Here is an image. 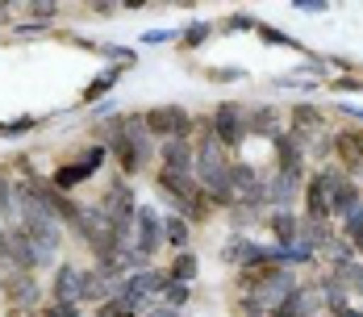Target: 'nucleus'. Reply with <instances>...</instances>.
Instances as JSON below:
<instances>
[{
	"label": "nucleus",
	"mask_w": 363,
	"mask_h": 317,
	"mask_svg": "<svg viewBox=\"0 0 363 317\" xmlns=\"http://www.w3.org/2000/svg\"><path fill=\"white\" fill-rule=\"evenodd\" d=\"M196 150V163H192V179L201 184L205 201L213 205H234V188H230V159L221 150V142L213 138V126L201 121V138L192 142Z\"/></svg>",
	"instance_id": "obj_1"
},
{
	"label": "nucleus",
	"mask_w": 363,
	"mask_h": 317,
	"mask_svg": "<svg viewBox=\"0 0 363 317\" xmlns=\"http://www.w3.org/2000/svg\"><path fill=\"white\" fill-rule=\"evenodd\" d=\"M159 192L167 196V205L176 209L184 221H205L209 217V201L201 192V184L192 176H176V172H159Z\"/></svg>",
	"instance_id": "obj_2"
},
{
	"label": "nucleus",
	"mask_w": 363,
	"mask_h": 317,
	"mask_svg": "<svg viewBox=\"0 0 363 317\" xmlns=\"http://www.w3.org/2000/svg\"><path fill=\"white\" fill-rule=\"evenodd\" d=\"M322 188H326V201H330V217H347L363 201V192L355 188V179L347 176L342 167H322L318 172Z\"/></svg>",
	"instance_id": "obj_3"
},
{
	"label": "nucleus",
	"mask_w": 363,
	"mask_h": 317,
	"mask_svg": "<svg viewBox=\"0 0 363 317\" xmlns=\"http://www.w3.org/2000/svg\"><path fill=\"white\" fill-rule=\"evenodd\" d=\"M213 138L221 142V150H238L242 142L251 138L247 134V109L234 105V101H225V105H218V113H213Z\"/></svg>",
	"instance_id": "obj_4"
},
{
	"label": "nucleus",
	"mask_w": 363,
	"mask_h": 317,
	"mask_svg": "<svg viewBox=\"0 0 363 317\" xmlns=\"http://www.w3.org/2000/svg\"><path fill=\"white\" fill-rule=\"evenodd\" d=\"M143 121H146V130H150V138H159V142L188 138V134H192V117H188L180 105L150 109V113H143Z\"/></svg>",
	"instance_id": "obj_5"
},
{
	"label": "nucleus",
	"mask_w": 363,
	"mask_h": 317,
	"mask_svg": "<svg viewBox=\"0 0 363 317\" xmlns=\"http://www.w3.org/2000/svg\"><path fill=\"white\" fill-rule=\"evenodd\" d=\"M134 209H138V205H134V188H130V184H113L109 192L96 201V213L109 221V230L130 226V221H134Z\"/></svg>",
	"instance_id": "obj_6"
},
{
	"label": "nucleus",
	"mask_w": 363,
	"mask_h": 317,
	"mask_svg": "<svg viewBox=\"0 0 363 317\" xmlns=\"http://www.w3.org/2000/svg\"><path fill=\"white\" fill-rule=\"evenodd\" d=\"M159 247H163V217L150 209V205H138L134 209V250L150 259Z\"/></svg>",
	"instance_id": "obj_7"
},
{
	"label": "nucleus",
	"mask_w": 363,
	"mask_h": 317,
	"mask_svg": "<svg viewBox=\"0 0 363 317\" xmlns=\"http://www.w3.org/2000/svg\"><path fill=\"white\" fill-rule=\"evenodd\" d=\"M230 188H234V205H259L263 209V176L251 163H230Z\"/></svg>",
	"instance_id": "obj_8"
},
{
	"label": "nucleus",
	"mask_w": 363,
	"mask_h": 317,
	"mask_svg": "<svg viewBox=\"0 0 363 317\" xmlns=\"http://www.w3.org/2000/svg\"><path fill=\"white\" fill-rule=\"evenodd\" d=\"M0 296L9 301V309H38V301H42V288L30 272H13V276H4L0 284Z\"/></svg>",
	"instance_id": "obj_9"
},
{
	"label": "nucleus",
	"mask_w": 363,
	"mask_h": 317,
	"mask_svg": "<svg viewBox=\"0 0 363 317\" xmlns=\"http://www.w3.org/2000/svg\"><path fill=\"white\" fill-rule=\"evenodd\" d=\"M272 142H276V172L301 184V176H305V142L296 134H280Z\"/></svg>",
	"instance_id": "obj_10"
},
{
	"label": "nucleus",
	"mask_w": 363,
	"mask_h": 317,
	"mask_svg": "<svg viewBox=\"0 0 363 317\" xmlns=\"http://www.w3.org/2000/svg\"><path fill=\"white\" fill-rule=\"evenodd\" d=\"M221 259L247 272V267L267 263V247H263V243H251L247 234H230V238H225V247H221Z\"/></svg>",
	"instance_id": "obj_11"
},
{
	"label": "nucleus",
	"mask_w": 363,
	"mask_h": 317,
	"mask_svg": "<svg viewBox=\"0 0 363 317\" xmlns=\"http://www.w3.org/2000/svg\"><path fill=\"white\" fill-rule=\"evenodd\" d=\"M50 292H55V301L79 305V301H84V272H79V267H72V263H59V272H55V284H50Z\"/></svg>",
	"instance_id": "obj_12"
},
{
	"label": "nucleus",
	"mask_w": 363,
	"mask_h": 317,
	"mask_svg": "<svg viewBox=\"0 0 363 317\" xmlns=\"http://www.w3.org/2000/svg\"><path fill=\"white\" fill-rule=\"evenodd\" d=\"M192 163H196V150L188 138H167L163 142V172H176V176H192Z\"/></svg>",
	"instance_id": "obj_13"
},
{
	"label": "nucleus",
	"mask_w": 363,
	"mask_h": 317,
	"mask_svg": "<svg viewBox=\"0 0 363 317\" xmlns=\"http://www.w3.org/2000/svg\"><path fill=\"white\" fill-rule=\"evenodd\" d=\"M322 309H326V305H322V292H318V288H301V284H296V292H292L289 301L280 305L284 317H318Z\"/></svg>",
	"instance_id": "obj_14"
},
{
	"label": "nucleus",
	"mask_w": 363,
	"mask_h": 317,
	"mask_svg": "<svg viewBox=\"0 0 363 317\" xmlns=\"http://www.w3.org/2000/svg\"><path fill=\"white\" fill-rule=\"evenodd\" d=\"M247 134H259V138H280L284 134V121L276 109H247Z\"/></svg>",
	"instance_id": "obj_15"
},
{
	"label": "nucleus",
	"mask_w": 363,
	"mask_h": 317,
	"mask_svg": "<svg viewBox=\"0 0 363 317\" xmlns=\"http://www.w3.org/2000/svg\"><path fill=\"white\" fill-rule=\"evenodd\" d=\"M9 259L17 263V272H34V267H38L34 243H30V234H26L21 226H13V230H9Z\"/></svg>",
	"instance_id": "obj_16"
},
{
	"label": "nucleus",
	"mask_w": 363,
	"mask_h": 317,
	"mask_svg": "<svg viewBox=\"0 0 363 317\" xmlns=\"http://www.w3.org/2000/svg\"><path fill=\"white\" fill-rule=\"evenodd\" d=\"M96 172L84 163V159H75V163H63V167H55V176H50V188H59V192H72L79 188L84 179H92Z\"/></svg>",
	"instance_id": "obj_17"
},
{
	"label": "nucleus",
	"mask_w": 363,
	"mask_h": 317,
	"mask_svg": "<svg viewBox=\"0 0 363 317\" xmlns=\"http://www.w3.org/2000/svg\"><path fill=\"white\" fill-rule=\"evenodd\" d=\"M263 221H267V230L280 238V247H284V243H296V234H301V217L292 209H272Z\"/></svg>",
	"instance_id": "obj_18"
},
{
	"label": "nucleus",
	"mask_w": 363,
	"mask_h": 317,
	"mask_svg": "<svg viewBox=\"0 0 363 317\" xmlns=\"http://www.w3.org/2000/svg\"><path fill=\"white\" fill-rule=\"evenodd\" d=\"M334 146H338V155H342V163H347V176H363V146H359V138H355V130L334 134Z\"/></svg>",
	"instance_id": "obj_19"
},
{
	"label": "nucleus",
	"mask_w": 363,
	"mask_h": 317,
	"mask_svg": "<svg viewBox=\"0 0 363 317\" xmlns=\"http://www.w3.org/2000/svg\"><path fill=\"white\" fill-rule=\"evenodd\" d=\"M305 217L309 221H330V201H326V188H322L318 176L305 184Z\"/></svg>",
	"instance_id": "obj_20"
},
{
	"label": "nucleus",
	"mask_w": 363,
	"mask_h": 317,
	"mask_svg": "<svg viewBox=\"0 0 363 317\" xmlns=\"http://www.w3.org/2000/svg\"><path fill=\"white\" fill-rule=\"evenodd\" d=\"M113 296H117V284H113L109 276H101L96 267L84 272V301H101V305H105V301H113Z\"/></svg>",
	"instance_id": "obj_21"
},
{
	"label": "nucleus",
	"mask_w": 363,
	"mask_h": 317,
	"mask_svg": "<svg viewBox=\"0 0 363 317\" xmlns=\"http://www.w3.org/2000/svg\"><path fill=\"white\" fill-rule=\"evenodd\" d=\"M318 292H322V305H326V309L347 305V284H342V276H338L334 267H330V276H322V288H318Z\"/></svg>",
	"instance_id": "obj_22"
},
{
	"label": "nucleus",
	"mask_w": 363,
	"mask_h": 317,
	"mask_svg": "<svg viewBox=\"0 0 363 317\" xmlns=\"http://www.w3.org/2000/svg\"><path fill=\"white\" fill-rule=\"evenodd\" d=\"M117 79H121V67L101 71V75H96V79H92V84L84 88V105H96V101H101L105 92H113V88H117Z\"/></svg>",
	"instance_id": "obj_23"
},
{
	"label": "nucleus",
	"mask_w": 363,
	"mask_h": 317,
	"mask_svg": "<svg viewBox=\"0 0 363 317\" xmlns=\"http://www.w3.org/2000/svg\"><path fill=\"white\" fill-rule=\"evenodd\" d=\"M163 243L176 250H188V221L184 217H176V213L163 217Z\"/></svg>",
	"instance_id": "obj_24"
},
{
	"label": "nucleus",
	"mask_w": 363,
	"mask_h": 317,
	"mask_svg": "<svg viewBox=\"0 0 363 317\" xmlns=\"http://www.w3.org/2000/svg\"><path fill=\"white\" fill-rule=\"evenodd\" d=\"M292 126H296V138L305 142L309 130H322V113H318L313 105H296L292 109Z\"/></svg>",
	"instance_id": "obj_25"
},
{
	"label": "nucleus",
	"mask_w": 363,
	"mask_h": 317,
	"mask_svg": "<svg viewBox=\"0 0 363 317\" xmlns=\"http://www.w3.org/2000/svg\"><path fill=\"white\" fill-rule=\"evenodd\" d=\"M192 276H196V259H192V250H180V255H176V263L167 267V280L188 284Z\"/></svg>",
	"instance_id": "obj_26"
},
{
	"label": "nucleus",
	"mask_w": 363,
	"mask_h": 317,
	"mask_svg": "<svg viewBox=\"0 0 363 317\" xmlns=\"http://www.w3.org/2000/svg\"><path fill=\"white\" fill-rule=\"evenodd\" d=\"M326 255H330V263H334V267H351V263L359 259V255L351 250V243H347V238H330Z\"/></svg>",
	"instance_id": "obj_27"
},
{
	"label": "nucleus",
	"mask_w": 363,
	"mask_h": 317,
	"mask_svg": "<svg viewBox=\"0 0 363 317\" xmlns=\"http://www.w3.org/2000/svg\"><path fill=\"white\" fill-rule=\"evenodd\" d=\"M159 301H163V305H172V309H180V305H188V284L167 280V284H163V292H159Z\"/></svg>",
	"instance_id": "obj_28"
},
{
	"label": "nucleus",
	"mask_w": 363,
	"mask_h": 317,
	"mask_svg": "<svg viewBox=\"0 0 363 317\" xmlns=\"http://www.w3.org/2000/svg\"><path fill=\"white\" fill-rule=\"evenodd\" d=\"M259 38H263L267 46H289V50H301V42L289 38L284 30H276V26H259Z\"/></svg>",
	"instance_id": "obj_29"
},
{
	"label": "nucleus",
	"mask_w": 363,
	"mask_h": 317,
	"mask_svg": "<svg viewBox=\"0 0 363 317\" xmlns=\"http://www.w3.org/2000/svg\"><path fill=\"white\" fill-rule=\"evenodd\" d=\"M334 272L342 276V284H347V292H359V296H363V263H359V259H355L351 267H334Z\"/></svg>",
	"instance_id": "obj_30"
},
{
	"label": "nucleus",
	"mask_w": 363,
	"mask_h": 317,
	"mask_svg": "<svg viewBox=\"0 0 363 317\" xmlns=\"http://www.w3.org/2000/svg\"><path fill=\"white\" fill-rule=\"evenodd\" d=\"M84 46L109 55V59H117V63H134V50H125V46H113V42H84Z\"/></svg>",
	"instance_id": "obj_31"
},
{
	"label": "nucleus",
	"mask_w": 363,
	"mask_h": 317,
	"mask_svg": "<svg viewBox=\"0 0 363 317\" xmlns=\"http://www.w3.org/2000/svg\"><path fill=\"white\" fill-rule=\"evenodd\" d=\"M184 46H188V50H196V46H205V38H209V21H192V26H188V30H184Z\"/></svg>",
	"instance_id": "obj_32"
},
{
	"label": "nucleus",
	"mask_w": 363,
	"mask_h": 317,
	"mask_svg": "<svg viewBox=\"0 0 363 317\" xmlns=\"http://www.w3.org/2000/svg\"><path fill=\"white\" fill-rule=\"evenodd\" d=\"M26 9H30V17H34L38 26H42V21H50V17L59 13V4H55V0H34V4H26Z\"/></svg>",
	"instance_id": "obj_33"
},
{
	"label": "nucleus",
	"mask_w": 363,
	"mask_h": 317,
	"mask_svg": "<svg viewBox=\"0 0 363 317\" xmlns=\"http://www.w3.org/2000/svg\"><path fill=\"white\" fill-rule=\"evenodd\" d=\"M230 217H234V226H255L263 213H259V205H234V209H230Z\"/></svg>",
	"instance_id": "obj_34"
},
{
	"label": "nucleus",
	"mask_w": 363,
	"mask_h": 317,
	"mask_svg": "<svg viewBox=\"0 0 363 317\" xmlns=\"http://www.w3.org/2000/svg\"><path fill=\"white\" fill-rule=\"evenodd\" d=\"M105 159H109V150H105V142H92V146L84 150V163H88L92 172H101V167H105Z\"/></svg>",
	"instance_id": "obj_35"
},
{
	"label": "nucleus",
	"mask_w": 363,
	"mask_h": 317,
	"mask_svg": "<svg viewBox=\"0 0 363 317\" xmlns=\"http://www.w3.org/2000/svg\"><path fill=\"white\" fill-rule=\"evenodd\" d=\"M13 184H9V176L0 172V217H13Z\"/></svg>",
	"instance_id": "obj_36"
},
{
	"label": "nucleus",
	"mask_w": 363,
	"mask_h": 317,
	"mask_svg": "<svg viewBox=\"0 0 363 317\" xmlns=\"http://www.w3.org/2000/svg\"><path fill=\"white\" fill-rule=\"evenodd\" d=\"M26 130H34V117H17V121L0 126V134H4V138H17V134H26Z\"/></svg>",
	"instance_id": "obj_37"
},
{
	"label": "nucleus",
	"mask_w": 363,
	"mask_h": 317,
	"mask_svg": "<svg viewBox=\"0 0 363 317\" xmlns=\"http://www.w3.org/2000/svg\"><path fill=\"white\" fill-rule=\"evenodd\" d=\"M38 317H79V309H75V305H67V301H55V305H46Z\"/></svg>",
	"instance_id": "obj_38"
},
{
	"label": "nucleus",
	"mask_w": 363,
	"mask_h": 317,
	"mask_svg": "<svg viewBox=\"0 0 363 317\" xmlns=\"http://www.w3.org/2000/svg\"><path fill=\"white\" fill-rule=\"evenodd\" d=\"M242 75H247L242 67H213V71H209V79H213V84H230V79H242Z\"/></svg>",
	"instance_id": "obj_39"
},
{
	"label": "nucleus",
	"mask_w": 363,
	"mask_h": 317,
	"mask_svg": "<svg viewBox=\"0 0 363 317\" xmlns=\"http://www.w3.org/2000/svg\"><path fill=\"white\" fill-rule=\"evenodd\" d=\"M342 230H347V234H355V230H363V201H359V205H355L351 213H347V217H342Z\"/></svg>",
	"instance_id": "obj_40"
},
{
	"label": "nucleus",
	"mask_w": 363,
	"mask_h": 317,
	"mask_svg": "<svg viewBox=\"0 0 363 317\" xmlns=\"http://www.w3.org/2000/svg\"><path fill=\"white\" fill-rule=\"evenodd\" d=\"M172 38H176V30H146L143 42L146 46H163V42H172Z\"/></svg>",
	"instance_id": "obj_41"
},
{
	"label": "nucleus",
	"mask_w": 363,
	"mask_h": 317,
	"mask_svg": "<svg viewBox=\"0 0 363 317\" xmlns=\"http://www.w3.org/2000/svg\"><path fill=\"white\" fill-rule=\"evenodd\" d=\"M292 9H305V13H326L330 4H326V0H296Z\"/></svg>",
	"instance_id": "obj_42"
},
{
	"label": "nucleus",
	"mask_w": 363,
	"mask_h": 317,
	"mask_svg": "<svg viewBox=\"0 0 363 317\" xmlns=\"http://www.w3.org/2000/svg\"><path fill=\"white\" fill-rule=\"evenodd\" d=\"M146 317H184V313H180V309H172V305H163V301H159L155 309H146Z\"/></svg>",
	"instance_id": "obj_43"
},
{
	"label": "nucleus",
	"mask_w": 363,
	"mask_h": 317,
	"mask_svg": "<svg viewBox=\"0 0 363 317\" xmlns=\"http://www.w3.org/2000/svg\"><path fill=\"white\" fill-rule=\"evenodd\" d=\"M255 21L251 17H230V21H225V30H230V34H234V30H251Z\"/></svg>",
	"instance_id": "obj_44"
},
{
	"label": "nucleus",
	"mask_w": 363,
	"mask_h": 317,
	"mask_svg": "<svg viewBox=\"0 0 363 317\" xmlns=\"http://www.w3.org/2000/svg\"><path fill=\"white\" fill-rule=\"evenodd\" d=\"M0 263H9V230L0 226Z\"/></svg>",
	"instance_id": "obj_45"
},
{
	"label": "nucleus",
	"mask_w": 363,
	"mask_h": 317,
	"mask_svg": "<svg viewBox=\"0 0 363 317\" xmlns=\"http://www.w3.org/2000/svg\"><path fill=\"white\" fill-rule=\"evenodd\" d=\"M347 243H351V250H355V255H363V230H355V234H347Z\"/></svg>",
	"instance_id": "obj_46"
},
{
	"label": "nucleus",
	"mask_w": 363,
	"mask_h": 317,
	"mask_svg": "<svg viewBox=\"0 0 363 317\" xmlns=\"http://www.w3.org/2000/svg\"><path fill=\"white\" fill-rule=\"evenodd\" d=\"M9 9H13V4H4V0H0V21H9Z\"/></svg>",
	"instance_id": "obj_47"
}]
</instances>
